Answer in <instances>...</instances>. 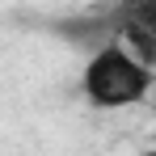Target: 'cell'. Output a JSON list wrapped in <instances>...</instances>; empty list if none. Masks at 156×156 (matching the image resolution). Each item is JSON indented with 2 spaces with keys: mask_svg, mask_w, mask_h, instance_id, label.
Returning a JSON list of instances; mask_svg holds the SVG:
<instances>
[{
  "mask_svg": "<svg viewBox=\"0 0 156 156\" xmlns=\"http://www.w3.org/2000/svg\"><path fill=\"white\" fill-rule=\"evenodd\" d=\"M156 89V72L144 68L122 42L93 51L80 68V93L93 110H131L148 101Z\"/></svg>",
  "mask_w": 156,
  "mask_h": 156,
  "instance_id": "6da1fadb",
  "label": "cell"
},
{
  "mask_svg": "<svg viewBox=\"0 0 156 156\" xmlns=\"http://www.w3.org/2000/svg\"><path fill=\"white\" fill-rule=\"evenodd\" d=\"M105 9L114 26H139L156 38V0H110Z\"/></svg>",
  "mask_w": 156,
  "mask_h": 156,
  "instance_id": "7a4b0ae2",
  "label": "cell"
},
{
  "mask_svg": "<svg viewBox=\"0 0 156 156\" xmlns=\"http://www.w3.org/2000/svg\"><path fill=\"white\" fill-rule=\"evenodd\" d=\"M144 156H156V148H152V152H144Z\"/></svg>",
  "mask_w": 156,
  "mask_h": 156,
  "instance_id": "3957f363",
  "label": "cell"
}]
</instances>
